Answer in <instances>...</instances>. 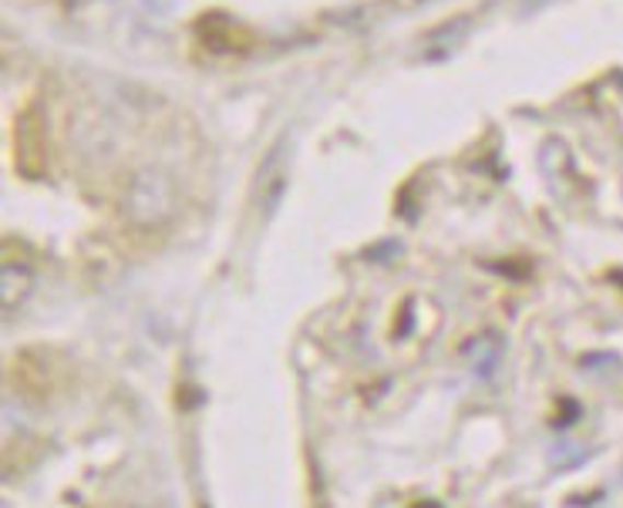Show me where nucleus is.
<instances>
[{
  "instance_id": "obj_2",
  "label": "nucleus",
  "mask_w": 623,
  "mask_h": 508,
  "mask_svg": "<svg viewBox=\"0 0 623 508\" xmlns=\"http://www.w3.org/2000/svg\"><path fill=\"white\" fill-rule=\"evenodd\" d=\"M128 206H131V216L139 222H159L165 212H169V186L159 172H146L136 178V186L128 193Z\"/></svg>"
},
{
  "instance_id": "obj_1",
  "label": "nucleus",
  "mask_w": 623,
  "mask_h": 508,
  "mask_svg": "<svg viewBox=\"0 0 623 508\" xmlns=\"http://www.w3.org/2000/svg\"><path fill=\"white\" fill-rule=\"evenodd\" d=\"M14 159H18V169L24 175H41L44 172L48 152H44V115H41V105L24 108L18 125H14Z\"/></svg>"
},
{
  "instance_id": "obj_3",
  "label": "nucleus",
  "mask_w": 623,
  "mask_h": 508,
  "mask_svg": "<svg viewBox=\"0 0 623 508\" xmlns=\"http://www.w3.org/2000/svg\"><path fill=\"white\" fill-rule=\"evenodd\" d=\"M34 284V276L27 266H18V263H4V307H18L27 290Z\"/></svg>"
}]
</instances>
